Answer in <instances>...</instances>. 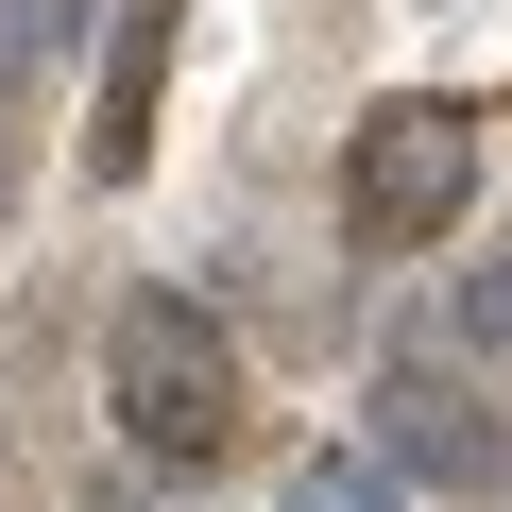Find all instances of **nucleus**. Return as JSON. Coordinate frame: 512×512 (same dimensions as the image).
<instances>
[{"mask_svg": "<svg viewBox=\"0 0 512 512\" xmlns=\"http://www.w3.org/2000/svg\"><path fill=\"white\" fill-rule=\"evenodd\" d=\"M103 427H120V461H154L171 495H188L205 461H239V325H222L205 291L137 274V291L103 308Z\"/></svg>", "mask_w": 512, "mask_h": 512, "instance_id": "1", "label": "nucleus"}, {"mask_svg": "<svg viewBox=\"0 0 512 512\" xmlns=\"http://www.w3.org/2000/svg\"><path fill=\"white\" fill-rule=\"evenodd\" d=\"M461 205H478V103L393 86V103L342 137V239H359V256H444Z\"/></svg>", "mask_w": 512, "mask_h": 512, "instance_id": "2", "label": "nucleus"}, {"mask_svg": "<svg viewBox=\"0 0 512 512\" xmlns=\"http://www.w3.org/2000/svg\"><path fill=\"white\" fill-rule=\"evenodd\" d=\"M359 444L410 478V495H512V410L444 359V342H410V359H376V393H359Z\"/></svg>", "mask_w": 512, "mask_h": 512, "instance_id": "3", "label": "nucleus"}, {"mask_svg": "<svg viewBox=\"0 0 512 512\" xmlns=\"http://www.w3.org/2000/svg\"><path fill=\"white\" fill-rule=\"evenodd\" d=\"M154 69H171V0H103V120H86L103 188H137V154H154Z\"/></svg>", "mask_w": 512, "mask_h": 512, "instance_id": "4", "label": "nucleus"}, {"mask_svg": "<svg viewBox=\"0 0 512 512\" xmlns=\"http://www.w3.org/2000/svg\"><path fill=\"white\" fill-rule=\"evenodd\" d=\"M274 512H427V495H410L376 444H325V461H291V495H274Z\"/></svg>", "mask_w": 512, "mask_h": 512, "instance_id": "5", "label": "nucleus"}, {"mask_svg": "<svg viewBox=\"0 0 512 512\" xmlns=\"http://www.w3.org/2000/svg\"><path fill=\"white\" fill-rule=\"evenodd\" d=\"M86 18H103V0H0V103H35V69L86 52Z\"/></svg>", "mask_w": 512, "mask_h": 512, "instance_id": "6", "label": "nucleus"}, {"mask_svg": "<svg viewBox=\"0 0 512 512\" xmlns=\"http://www.w3.org/2000/svg\"><path fill=\"white\" fill-rule=\"evenodd\" d=\"M444 359H512V256H461L444 274Z\"/></svg>", "mask_w": 512, "mask_h": 512, "instance_id": "7", "label": "nucleus"}, {"mask_svg": "<svg viewBox=\"0 0 512 512\" xmlns=\"http://www.w3.org/2000/svg\"><path fill=\"white\" fill-rule=\"evenodd\" d=\"M69 512H171V478H154V461H103V478H86Z\"/></svg>", "mask_w": 512, "mask_h": 512, "instance_id": "8", "label": "nucleus"}, {"mask_svg": "<svg viewBox=\"0 0 512 512\" xmlns=\"http://www.w3.org/2000/svg\"><path fill=\"white\" fill-rule=\"evenodd\" d=\"M18 154H35V137H18V103H0V222H18Z\"/></svg>", "mask_w": 512, "mask_h": 512, "instance_id": "9", "label": "nucleus"}]
</instances>
